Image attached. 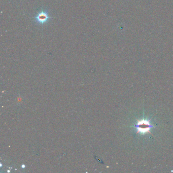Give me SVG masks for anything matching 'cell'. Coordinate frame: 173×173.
<instances>
[{"instance_id": "1", "label": "cell", "mask_w": 173, "mask_h": 173, "mask_svg": "<svg viewBox=\"0 0 173 173\" xmlns=\"http://www.w3.org/2000/svg\"><path fill=\"white\" fill-rule=\"evenodd\" d=\"M136 126L138 130L137 133L145 134L150 133V129L152 126L150 124L149 121L147 120H141L138 121Z\"/></svg>"}, {"instance_id": "2", "label": "cell", "mask_w": 173, "mask_h": 173, "mask_svg": "<svg viewBox=\"0 0 173 173\" xmlns=\"http://www.w3.org/2000/svg\"><path fill=\"white\" fill-rule=\"evenodd\" d=\"M50 18L49 15L45 11H42L39 13L35 17V20L38 23L40 24H44L48 21Z\"/></svg>"}]
</instances>
